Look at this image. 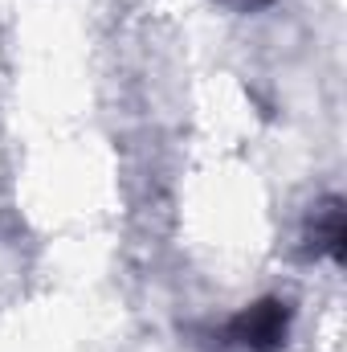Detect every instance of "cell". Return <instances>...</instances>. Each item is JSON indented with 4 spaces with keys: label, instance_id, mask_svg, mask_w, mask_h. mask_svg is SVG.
<instances>
[{
    "label": "cell",
    "instance_id": "6da1fadb",
    "mask_svg": "<svg viewBox=\"0 0 347 352\" xmlns=\"http://www.w3.org/2000/svg\"><path fill=\"white\" fill-rule=\"evenodd\" d=\"M290 324H294L290 299L261 295L237 316H229L213 332V340H217V352H282L290 340Z\"/></svg>",
    "mask_w": 347,
    "mask_h": 352
},
{
    "label": "cell",
    "instance_id": "7a4b0ae2",
    "mask_svg": "<svg viewBox=\"0 0 347 352\" xmlns=\"http://www.w3.org/2000/svg\"><path fill=\"white\" fill-rule=\"evenodd\" d=\"M302 254L331 266L347 263V205L339 192H327L311 205L302 221Z\"/></svg>",
    "mask_w": 347,
    "mask_h": 352
},
{
    "label": "cell",
    "instance_id": "3957f363",
    "mask_svg": "<svg viewBox=\"0 0 347 352\" xmlns=\"http://www.w3.org/2000/svg\"><path fill=\"white\" fill-rule=\"evenodd\" d=\"M225 4H233L237 12H258V8H265L270 0H225Z\"/></svg>",
    "mask_w": 347,
    "mask_h": 352
}]
</instances>
